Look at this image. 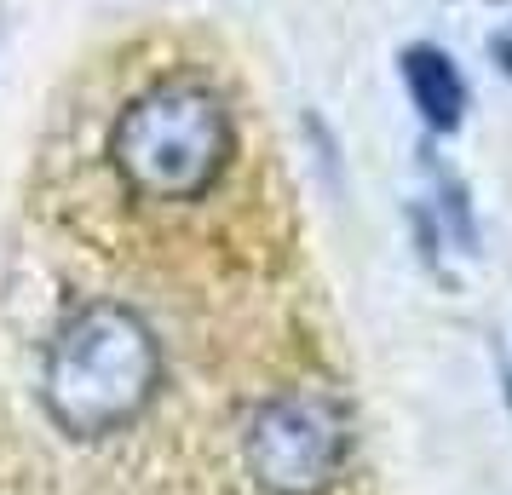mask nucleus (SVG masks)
I'll return each mask as SVG.
<instances>
[{"label": "nucleus", "instance_id": "1", "mask_svg": "<svg viewBox=\"0 0 512 495\" xmlns=\"http://www.w3.org/2000/svg\"><path fill=\"white\" fill-rule=\"evenodd\" d=\"M156 380H162V352L150 323L121 300H87L52 334L41 392L52 421L70 438H104L144 415Z\"/></svg>", "mask_w": 512, "mask_h": 495}, {"label": "nucleus", "instance_id": "2", "mask_svg": "<svg viewBox=\"0 0 512 495\" xmlns=\"http://www.w3.org/2000/svg\"><path fill=\"white\" fill-rule=\"evenodd\" d=\"M231 110L190 81H167L133 98L110 127V167L150 202H196L231 167Z\"/></svg>", "mask_w": 512, "mask_h": 495}, {"label": "nucleus", "instance_id": "3", "mask_svg": "<svg viewBox=\"0 0 512 495\" xmlns=\"http://www.w3.org/2000/svg\"><path fill=\"white\" fill-rule=\"evenodd\" d=\"M346 461V409L323 386H294L248 421V472L265 495H323Z\"/></svg>", "mask_w": 512, "mask_h": 495}, {"label": "nucleus", "instance_id": "4", "mask_svg": "<svg viewBox=\"0 0 512 495\" xmlns=\"http://www.w3.org/2000/svg\"><path fill=\"white\" fill-rule=\"evenodd\" d=\"M397 70H403V87H409L420 121H426L432 133H455L466 121V75L443 47L415 41V47L397 52Z\"/></svg>", "mask_w": 512, "mask_h": 495}, {"label": "nucleus", "instance_id": "5", "mask_svg": "<svg viewBox=\"0 0 512 495\" xmlns=\"http://www.w3.org/2000/svg\"><path fill=\"white\" fill-rule=\"evenodd\" d=\"M489 58H495L501 75H512V24H501L495 35H489Z\"/></svg>", "mask_w": 512, "mask_h": 495}, {"label": "nucleus", "instance_id": "6", "mask_svg": "<svg viewBox=\"0 0 512 495\" xmlns=\"http://www.w3.org/2000/svg\"><path fill=\"white\" fill-rule=\"evenodd\" d=\"M501 386H507V409H512V369H507V375H501Z\"/></svg>", "mask_w": 512, "mask_h": 495}]
</instances>
